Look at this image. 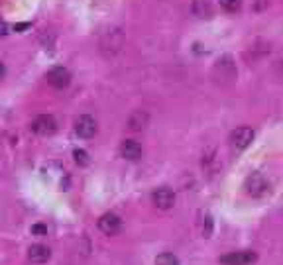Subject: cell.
<instances>
[{
	"instance_id": "12",
	"label": "cell",
	"mask_w": 283,
	"mask_h": 265,
	"mask_svg": "<svg viewBox=\"0 0 283 265\" xmlns=\"http://www.w3.org/2000/svg\"><path fill=\"white\" fill-rule=\"evenodd\" d=\"M193 14L199 16V18H211L212 16V8L209 2H205V0H195L193 2Z\"/></svg>"
},
{
	"instance_id": "13",
	"label": "cell",
	"mask_w": 283,
	"mask_h": 265,
	"mask_svg": "<svg viewBox=\"0 0 283 265\" xmlns=\"http://www.w3.org/2000/svg\"><path fill=\"white\" fill-rule=\"evenodd\" d=\"M199 228H201V234L205 238H211V234H212V216L209 212L199 214Z\"/></svg>"
},
{
	"instance_id": "5",
	"label": "cell",
	"mask_w": 283,
	"mask_h": 265,
	"mask_svg": "<svg viewBox=\"0 0 283 265\" xmlns=\"http://www.w3.org/2000/svg\"><path fill=\"white\" fill-rule=\"evenodd\" d=\"M258 259V255L254 251H232L220 257L222 265H250Z\"/></svg>"
},
{
	"instance_id": "19",
	"label": "cell",
	"mask_w": 283,
	"mask_h": 265,
	"mask_svg": "<svg viewBox=\"0 0 283 265\" xmlns=\"http://www.w3.org/2000/svg\"><path fill=\"white\" fill-rule=\"evenodd\" d=\"M4 75H6V67L4 63H0V79H4Z\"/></svg>"
},
{
	"instance_id": "6",
	"label": "cell",
	"mask_w": 283,
	"mask_h": 265,
	"mask_svg": "<svg viewBox=\"0 0 283 265\" xmlns=\"http://www.w3.org/2000/svg\"><path fill=\"white\" fill-rule=\"evenodd\" d=\"M152 200L160 210H169L175 206V193L167 187H162L152 195Z\"/></svg>"
},
{
	"instance_id": "15",
	"label": "cell",
	"mask_w": 283,
	"mask_h": 265,
	"mask_svg": "<svg viewBox=\"0 0 283 265\" xmlns=\"http://www.w3.org/2000/svg\"><path fill=\"white\" fill-rule=\"evenodd\" d=\"M218 2L226 12H238L242 8V0H218Z\"/></svg>"
},
{
	"instance_id": "7",
	"label": "cell",
	"mask_w": 283,
	"mask_h": 265,
	"mask_svg": "<svg viewBox=\"0 0 283 265\" xmlns=\"http://www.w3.org/2000/svg\"><path fill=\"white\" fill-rule=\"evenodd\" d=\"M47 83L53 88H67L71 83V73L65 67H55L47 73Z\"/></svg>"
},
{
	"instance_id": "4",
	"label": "cell",
	"mask_w": 283,
	"mask_h": 265,
	"mask_svg": "<svg viewBox=\"0 0 283 265\" xmlns=\"http://www.w3.org/2000/svg\"><path fill=\"white\" fill-rule=\"evenodd\" d=\"M98 228H100L102 234H106V236H114V234L120 232V228H122V220H120L118 214H114V212H106V214H102V216L98 218Z\"/></svg>"
},
{
	"instance_id": "17",
	"label": "cell",
	"mask_w": 283,
	"mask_h": 265,
	"mask_svg": "<svg viewBox=\"0 0 283 265\" xmlns=\"http://www.w3.org/2000/svg\"><path fill=\"white\" fill-rule=\"evenodd\" d=\"M32 234L44 236V234H47V226H44V224H36V226H32Z\"/></svg>"
},
{
	"instance_id": "14",
	"label": "cell",
	"mask_w": 283,
	"mask_h": 265,
	"mask_svg": "<svg viewBox=\"0 0 283 265\" xmlns=\"http://www.w3.org/2000/svg\"><path fill=\"white\" fill-rule=\"evenodd\" d=\"M156 265H179V259L173 253H162L156 257Z\"/></svg>"
},
{
	"instance_id": "18",
	"label": "cell",
	"mask_w": 283,
	"mask_h": 265,
	"mask_svg": "<svg viewBox=\"0 0 283 265\" xmlns=\"http://www.w3.org/2000/svg\"><path fill=\"white\" fill-rule=\"evenodd\" d=\"M6 34H8V26L4 20H0V38H4Z\"/></svg>"
},
{
	"instance_id": "3",
	"label": "cell",
	"mask_w": 283,
	"mask_h": 265,
	"mask_svg": "<svg viewBox=\"0 0 283 265\" xmlns=\"http://www.w3.org/2000/svg\"><path fill=\"white\" fill-rule=\"evenodd\" d=\"M75 132H77V136L79 138H93L94 134H96V122H94V118L93 116H89V114H83V116H79L77 120H75Z\"/></svg>"
},
{
	"instance_id": "9",
	"label": "cell",
	"mask_w": 283,
	"mask_h": 265,
	"mask_svg": "<svg viewBox=\"0 0 283 265\" xmlns=\"http://www.w3.org/2000/svg\"><path fill=\"white\" fill-rule=\"evenodd\" d=\"M120 154L124 159L128 161H136L142 157V146L136 142V140H124L122 146H120Z\"/></svg>"
},
{
	"instance_id": "10",
	"label": "cell",
	"mask_w": 283,
	"mask_h": 265,
	"mask_svg": "<svg viewBox=\"0 0 283 265\" xmlns=\"http://www.w3.org/2000/svg\"><path fill=\"white\" fill-rule=\"evenodd\" d=\"M148 124H150V116H148V112H144V110H136V112H132L130 118H128V128H130L132 132L146 130Z\"/></svg>"
},
{
	"instance_id": "8",
	"label": "cell",
	"mask_w": 283,
	"mask_h": 265,
	"mask_svg": "<svg viewBox=\"0 0 283 265\" xmlns=\"http://www.w3.org/2000/svg\"><path fill=\"white\" fill-rule=\"evenodd\" d=\"M267 191V181L263 175L259 173H252L246 181V193L252 195V197H261L263 193Z\"/></svg>"
},
{
	"instance_id": "1",
	"label": "cell",
	"mask_w": 283,
	"mask_h": 265,
	"mask_svg": "<svg viewBox=\"0 0 283 265\" xmlns=\"http://www.w3.org/2000/svg\"><path fill=\"white\" fill-rule=\"evenodd\" d=\"M32 130L36 132L38 136H51L55 134V130H57V122L51 114H42L38 116L34 122H32Z\"/></svg>"
},
{
	"instance_id": "11",
	"label": "cell",
	"mask_w": 283,
	"mask_h": 265,
	"mask_svg": "<svg viewBox=\"0 0 283 265\" xmlns=\"http://www.w3.org/2000/svg\"><path fill=\"white\" fill-rule=\"evenodd\" d=\"M28 257H30V261H34V263H46V261L51 257V249H49L47 245L36 243V245H32V247L28 249Z\"/></svg>"
},
{
	"instance_id": "16",
	"label": "cell",
	"mask_w": 283,
	"mask_h": 265,
	"mask_svg": "<svg viewBox=\"0 0 283 265\" xmlns=\"http://www.w3.org/2000/svg\"><path fill=\"white\" fill-rule=\"evenodd\" d=\"M73 157H75V161H77L79 165H83V167L89 165V161H91V159H89V154H87L85 150H75V152H73Z\"/></svg>"
},
{
	"instance_id": "2",
	"label": "cell",
	"mask_w": 283,
	"mask_h": 265,
	"mask_svg": "<svg viewBox=\"0 0 283 265\" xmlns=\"http://www.w3.org/2000/svg\"><path fill=\"white\" fill-rule=\"evenodd\" d=\"M252 140H254V130L248 126H240L230 134V144L236 150H246L252 144Z\"/></svg>"
}]
</instances>
